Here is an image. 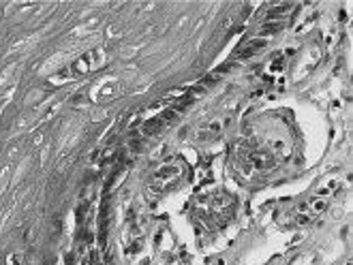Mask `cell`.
<instances>
[{
	"label": "cell",
	"mask_w": 353,
	"mask_h": 265,
	"mask_svg": "<svg viewBox=\"0 0 353 265\" xmlns=\"http://www.w3.org/2000/svg\"><path fill=\"white\" fill-rule=\"evenodd\" d=\"M276 150L268 146H246L240 150L242 165L248 171H270L276 165Z\"/></svg>",
	"instance_id": "3957f363"
},
{
	"label": "cell",
	"mask_w": 353,
	"mask_h": 265,
	"mask_svg": "<svg viewBox=\"0 0 353 265\" xmlns=\"http://www.w3.org/2000/svg\"><path fill=\"white\" fill-rule=\"evenodd\" d=\"M234 208H236V199L227 193H210L199 199V206H197V212L201 216V220L208 225H223V222L234 214Z\"/></svg>",
	"instance_id": "6da1fadb"
},
{
	"label": "cell",
	"mask_w": 353,
	"mask_h": 265,
	"mask_svg": "<svg viewBox=\"0 0 353 265\" xmlns=\"http://www.w3.org/2000/svg\"><path fill=\"white\" fill-rule=\"evenodd\" d=\"M327 195L325 193H315L310 199H306L304 203H300V206L296 208V216L300 218V220H310V218H317L323 210H325V206H327Z\"/></svg>",
	"instance_id": "5b68a950"
},
{
	"label": "cell",
	"mask_w": 353,
	"mask_h": 265,
	"mask_svg": "<svg viewBox=\"0 0 353 265\" xmlns=\"http://www.w3.org/2000/svg\"><path fill=\"white\" fill-rule=\"evenodd\" d=\"M230 127H232V118L216 116V118L205 120L197 129L195 137H197V141H201V144H212V141H219L227 131H230Z\"/></svg>",
	"instance_id": "277c9868"
},
{
	"label": "cell",
	"mask_w": 353,
	"mask_h": 265,
	"mask_svg": "<svg viewBox=\"0 0 353 265\" xmlns=\"http://www.w3.org/2000/svg\"><path fill=\"white\" fill-rule=\"evenodd\" d=\"M184 173H186V165L182 160H170V162H165V165H161L157 171H154V176H152V180H150V189L154 191V193H168L170 189H174L176 184H180L182 182V178H184Z\"/></svg>",
	"instance_id": "7a4b0ae2"
}]
</instances>
